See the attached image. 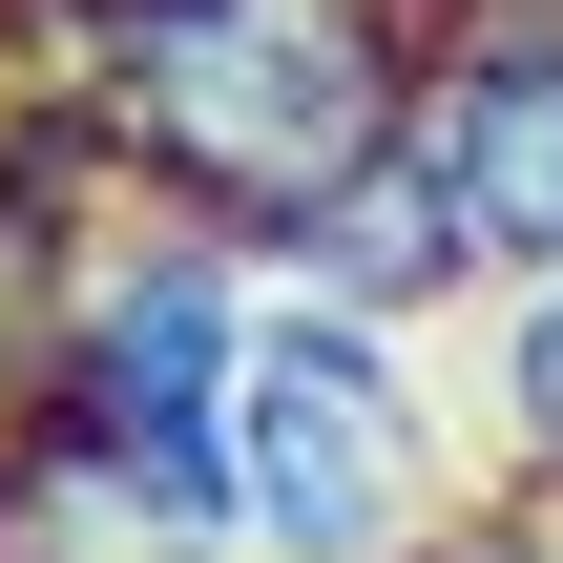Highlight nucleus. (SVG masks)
<instances>
[{
  "label": "nucleus",
  "instance_id": "obj_6",
  "mask_svg": "<svg viewBox=\"0 0 563 563\" xmlns=\"http://www.w3.org/2000/svg\"><path fill=\"white\" fill-rule=\"evenodd\" d=\"M481 481L501 501H563V272H501L481 292Z\"/></svg>",
  "mask_w": 563,
  "mask_h": 563
},
{
  "label": "nucleus",
  "instance_id": "obj_3",
  "mask_svg": "<svg viewBox=\"0 0 563 563\" xmlns=\"http://www.w3.org/2000/svg\"><path fill=\"white\" fill-rule=\"evenodd\" d=\"M397 21H418L397 146L460 188L481 272H563V21L543 0H397Z\"/></svg>",
  "mask_w": 563,
  "mask_h": 563
},
{
  "label": "nucleus",
  "instance_id": "obj_7",
  "mask_svg": "<svg viewBox=\"0 0 563 563\" xmlns=\"http://www.w3.org/2000/svg\"><path fill=\"white\" fill-rule=\"evenodd\" d=\"M0 563H42V543H21V522H0Z\"/></svg>",
  "mask_w": 563,
  "mask_h": 563
},
{
  "label": "nucleus",
  "instance_id": "obj_2",
  "mask_svg": "<svg viewBox=\"0 0 563 563\" xmlns=\"http://www.w3.org/2000/svg\"><path fill=\"white\" fill-rule=\"evenodd\" d=\"M251 334H272V272H251L230 230L104 209V272H84V313H63V355L21 376V418L104 439L146 501H188V522L230 543V376H251Z\"/></svg>",
  "mask_w": 563,
  "mask_h": 563
},
{
  "label": "nucleus",
  "instance_id": "obj_5",
  "mask_svg": "<svg viewBox=\"0 0 563 563\" xmlns=\"http://www.w3.org/2000/svg\"><path fill=\"white\" fill-rule=\"evenodd\" d=\"M0 522L42 563H230L188 501H146V481H125L104 439H63V418H0Z\"/></svg>",
  "mask_w": 563,
  "mask_h": 563
},
{
  "label": "nucleus",
  "instance_id": "obj_4",
  "mask_svg": "<svg viewBox=\"0 0 563 563\" xmlns=\"http://www.w3.org/2000/svg\"><path fill=\"white\" fill-rule=\"evenodd\" d=\"M272 292H334V313H376V334H439L460 292H501L481 272V230H460V188L418 167V146H376V167H334L272 251H251Z\"/></svg>",
  "mask_w": 563,
  "mask_h": 563
},
{
  "label": "nucleus",
  "instance_id": "obj_1",
  "mask_svg": "<svg viewBox=\"0 0 563 563\" xmlns=\"http://www.w3.org/2000/svg\"><path fill=\"white\" fill-rule=\"evenodd\" d=\"M460 397L418 376V334L272 292L251 376H230V563H418L460 522Z\"/></svg>",
  "mask_w": 563,
  "mask_h": 563
}]
</instances>
